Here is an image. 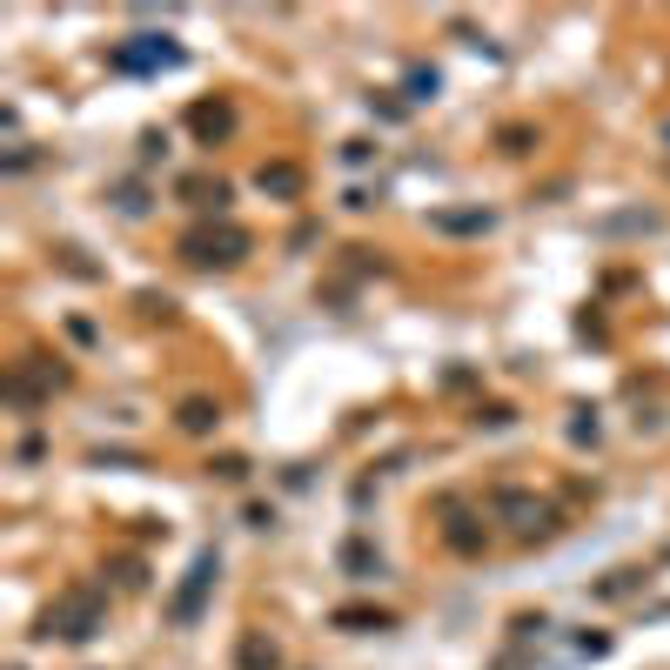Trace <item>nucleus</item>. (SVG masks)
Returning <instances> with one entry per match:
<instances>
[{"label": "nucleus", "instance_id": "nucleus-20", "mask_svg": "<svg viewBox=\"0 0 670 670\" xmlns=\"http://www.w3.org/2000/svg\"><path fill=\"white\" fill-rule=\"evenodd\" d=\"M496 148H503V155H530V148H536V128L510 121V128H496Z\"/></svg>", "mask_w": 670, "mask_h": 670}, {"label": "nucleus", "instance_id": "nucleus-22", "mask_svg": "<svg viewBox=\"0 0 670 670\" xmlns=\"http://www.w3.org/2000/svg\"><path fill=\"white\" fill-rule=\"evenodd\" d=\"M134 309L148 315V322H175V295H155V289H141V295H134Z\"/></svg>", "mask_w": 670, "mask_h": 670}, {"label": "nucleus", "instance_id": "nucleus-6", "mask_svg": "<svg viewBox=\"0 0 670 670\" xmlns=\"http://www.w3.org/2000/svg\"><path fill=\"white\" fill-rule=\"evenodd\" d=\"M490 510L516 516V536H523V543H536V536H557V530H563V516L550 510V503L523 496V490H496V496H490Z\"/></svg>", "mask_w": 670, "mask_h": 670}, {"label": "nucleus", "instance_id": "nucleus-5", "mask_svg": "<svg viewBox=\"0 0 670 670\" xmlns=\"http://www.w3.org/2000/svg\"><path fill=\"white\" fill-rule=\"evenodd\" d=\"M54 389H67V369L47 362V356H27L21 369L7 376V402H14V409H34V402H47Z\"/></svg>", "mask_w": 670, "mask_h": 670}, {"label": "nucleus", "instance_id": "nucleus-9", "mask_svg": "<svg viewBox=\"0 0 670 670\" xmlns=\"http://www.w3.org/2000/svg\"><path fill=\"white\" fill-rule=\"evenodd\" d=\"M188 134H195L201 148L228 141V134H235V108H228V101H195V108H188Z\"/></svg>", "mask_w": 670, "mask_h": 670}, {"label": "nucleus", "instance_id": "nucleus-11", "mask_svg": "<svg viewBox=\"0 0 670 670\" xmlns=\"http://www.w3.org/2000/svg\"><path fill=\"white\" fill-rule=\"evenodd\" d=\"M175 429L181 436H215V429H222V402L215 396H188L175 409Z\"/></svg>", "mask_w": 670, "mask_h": 670}, {"label": "nucleus", "instance_id": "nucleus-31", "mask_svg": "<svg viewBox=\"0 0 670 670\" xmlns=\"http://www.w3.org/2000/svg\"><path fill=\"white\" fill-rule=\"evenodd\" d=\"M155 155H168V134L148 128V134H141V161H155Z\"/></svg>", "mask_w": 670, "mask_h": 670}, {"label": "nucleus", "instance_id": "nucleus-10", "mask_svg": "<svg viewBox=\"0 0 670 670\" xmlns=\"http://www.w3.org/2000/svg\"><path fill=\"white\" fill-rule=\"evenodd\" d=\"M255 188H262L268 201H302L309 175H302L295 161H262V168H255Z\"/></svg>", "mask_w": 670, "mask_h": 670}, {"label": "nucleus", "instance_id": "nucleus-21", "mask_svg": "<svg viewBox=\"0 0 670 670\" xmlns=\"http://www.w3.org/2000/svg\"><path fill=\"white\" fill-rule=\"evenodd\" d=\"M208 476H222V483H248V456L222 449V456H208Z\"/></svg>", "mask_w": 670, "mask_h": 670}, {"label": "nucleus", "instance_id": "nucleus-29", "mask_svg": "<svg viewBox=\"0 0 670 670\" xmlns=\"http://www.w3.org/2000/svg\"><path fill=\"white\" fill-rule=\"evenodd\" d=\"M369 114H376V121H402V114H409V101H389V94H369Z\"/></svg>", "mask_w": 670, "mask_h": 670}, {"label": "nucleus", "instance_id": "nucleus-16", "mask_svg": "<svg viewBox=\"0 0 670 670\" xmlns=\"http://www.w3.org/2000/svg\"><path fill=\"white\" fill-rule=\"evenodd\" d=\"M603 235H657V228H664V215H657V208H624V215H603Z\"/></svg>", "mask_w": 670, "mask_h": 670}, {"label": "nucleus", "instance_id": "nucleus-7", "mask_svg": "<svg viewBox=\"0 0 670 670\" xmlns=\"http://www.w3.org/2000/svg\"><path fill=\"white\" fill-rule=\"evenodd\" d=\"M335 570H342L349 583H376L382 577V550L369 543V536H342V543H335Z\"/></svg>", "mask_w": 670, "mask_h": 670}, {"label": "nucleus", "instance_id": "nucleus-12", "mask_svg": "<svg viewBox=\"0 0 670 670\" xmlns=\"http://www.w3.org/2000/svg\"><path fill=\"white\" fill-rule=\"evenodd\" d=\"M175 195L195 201V208H208V215H222V208H228V181H222V175H215V181H208V175H181Z\"/></svg>", "mask_w": 670, "mask_h": 670}, {"label": "nucleus", "instance_id": "nucleus-17", "mask_svg": "<svg viewBox=\"0 0 670 670\" xmlns=\"http://www.w3.org/2000/svg\"><path fill=\"white\" fill-rule=\"evenodd\" d=\"M402 94H409V108H423V101H436V94H443V74H436V67H402Z\"/></svg>", "mask_w": 670, "mask_h": 670}, {"label": "nucleus", "instance_id": "nucleus-30", "mask_svg": "<svg viewBox=\"0 0 670 670\" xmlns=\"http://www.w3.org/2000/svg\"><path fill=\"white\" fill-rule=\"evenodd\" d=\"M34 161H41V155H34V148H27V141H14V155H7V175H27V168H34Z\"/></svg>", "mask_w": 670, "mask_h": 670}, {"label": "nucleus", "instance_id": "nucleus-2", "mask_svg": "<svg viewBox=\"0 0 670 670\" xmlns=\"http://www.w3.org/2000/svg\"><path fill=\"white\" fill-rule=\"evenodd\" d=\"M108 630V597L94 583H74L54 597V610L41 617V637H61V644H94Z\"/></svg>", "mask_w": 670, "mask_h": 670}, {"label": "nucleus", "instance_id": "nucleus-24", "mask_svg": "<svg viewBox=\"0 0 670 670\" xmlns=\"http://www.w3.org/2000/svg\"><path fill=\"white\" fill-rule=\"evenodd\" d=\"M637 583H644V570H610V577L597 583V597H630Z\"/></svg>", "mask_w": 670, "mask_h": 670}, {"label": "nucleus", "instance_id": "nucleus-27", "mask_svg": "<svg viewBox=\"0 0 670 670\" xmlns=\"http://www.w3.org/2000/svg\"><path fill=\"white\" fill-rule=\"evenodd\" d=\"M342 161H349V168H369V161H376V141H342Z\"/></svg>", "mask_w": 670, "mask_h": 670}, {"label": "nucleus", "instance_id": "nucleus-25", "mask_svg": "<svg viewBox=\"0 0 670 670\" xmlns=\"http://www.w3.org/2000/svg\"><path fill=\"white\" fill-rule=\"evenodd\" d=\"M88 463L94 469H141V456H128V449H94Z\"/></svg>", "mask_w": 670, "mask_h": 670}, {"label": "nucleus", "instance_id": "nucleus-3", "mask_svg": "<svg viewBox=\"0 0 670 670\" xmlns=\"http://www.w3.org/2000/svg\"><path fill=\"white\" fill-rule=\"evenodd\" d=\"M108 67L114 74H175V67H188V47L175 34H128L108 47Z\"/></svg>", "mask_w": 670, "mask_h": 670}, {"label": "nucleus", "instance_id": "nucleus-32", "mask_svg": "<svg viewBox=\"0 0 670 670\" xmlns=\"http://www.w3.org/2000/svg\"><path fill=\"white\" fill-rule=\"evenodd\" d=\"M577 650H583V657H610V637H603V630H597V637L583 630V637H577Z\"/></svg>", "mask_w": 670, "mask_h": 670}, {"label": "nucleus", "instance_id": "nucleus-13", "mask_svg": "<svg viewBox=\"0 0 670 670\" xmlns=\"http://www.w3.org/2000/svg\"><path fill=\"white\" fill-rule=\"evenodd\" d=\"M235 670H282V644L262 637V630H248L242 644H235Z\"/></svg>", "mask_w": 670, "mask_h": 670}, {"label": "nucleus", "instance_id": "nucleus-23", "mask_svg": "<svg viewBox=\"0 0 670 670\" xmlns=\"http://www.w3.org/2000/svg\"><path fill=\"white\" fill-rule=\"evenodd\" d=\"M510 423H516L510 402H476V429H510Z\"/></svg>", "mask_w": 670, "mask_h": 670}, {"label": "nucleus", "instance_id": "nucleus-18", "mask_svg": "<svg viewBox=\"0 0 670 670\" xmlns=\"http://www.w3.org/2000/svg\"><path fill=\"white\" fill-rule=\"evenodd\" d=\"M597 436H603L597 409H570V443H577V449H597Z\"/></svg>", "mask_w": 670, "mask_h": 670}, {"label": "nucleus", "instance_id": "nucleus-26", "mask_svg": "<svg viewBox=\"0 0 670 670\" xmlns=\"http://www.w3.org/2000/svg\"><path fill=\"white\" fill-rule=\"evenodd\" d=\"M54 255H61V268H67V275H81V282H94V275H101L94 262H81V248H54Z\"/></svg>", "mask_w": 670, "mask_h": 670}, {"label": "nucleus", "instance_id": "nucleus-4", "mask_svg": "<svg viewBox=\"0 0 670 670\" xmlns=\"http://www.w3.org/2000/svg\"><path fill=\"white\" fill-rule=\"evenodd\" d=\"M215 577H222V557L215 550H195V563H188V577H181V590L168 597V624L188 630L208 610V597H215Z\"/></svg>", "mask_w": 670, "mask_h": 670}, {"label": "nucleus", "instance_id": "nucleus-8", "mask_svg": "<svg viewBox=\"0 0 670 670\" xmlns=\"http://www.w3.org/2000/svg\"><path fill=\"white\" fill-rule=\"evenodd\" d=\"M429 228H436V235L469 242V235H490V228H496V208H483V201H476V208H436V215H429Z\"/></svg>", "mask_w": 670, "mask_h": 670}, {"label": "nucleus", "instance_id": "nucleus-28", "mask_svg": "<svg viewBox=\"0 0 670 670\" xmlns=\"http://www.w3.org/2000/svg\"><path fill=\"white\" fill-rule=\"evenodd\" d=\"M242 523H248V530H275V503H248Z\"/></svg>", "mask_w": 670, "mask_h": 670}, {"label": "nucleus", "instance_id": "nucleus-35", "mask_svg": "<svg viewBox=\"0 0 670 670\" xmlns=\"http://www.w3.org/2000/svg\"><path fill=\"white\" fill-rule=\"evenodd\" d=\"M664 617H670V610H664Z\"/></svg>", "mask_w": 670, "mask_h": 670}, {"label": "nucleus", "instance_id": "nucleus-1", "mask_svg": "<svg viewBox=\"0 0 670 670\" xmlns=\"http://www.w3.org/2000/svg\"><path fill=\"white\" fill-rule=\"evenodd\" d=\"M175 255L188 268H242L248 255H255V235H248L242 222H228V215H201L195 228H181Z\"/></svg>", "mask_w": 670, "mask_h": 670}, {"label": "nucleus", "instance_id": "nucleus-33", "mask_svg": "<svg viewBox=\"0 0 670 670\" xmlns=\"http://www.w3.org/2000/svg\"><path fill=\"white\" fill-rule=\"evenodd\" d=\"M577 335H583V342H603V315L583 309V315H577Z\"/></svg>", "mask_w": 670, "mask_h": 670}, {"label": "nucleus", "instance_id": "nucleus-15", "mask_svg": "<svg viewBox=\"0 0 670 670\" xmlns=\"http://www.w3.org/2000/svg\"><path fill=\"white\" fill-rule=\"evenodd\" d=\"M443 510H449L443 543L456 550V557H476V550H483V530H476V516H469V510H456V503H443Z\"/></svg>", "mask_w": 670, "mask_h": 670}, {"label": "nucleus", "instance_id": "nucleus-34", "mask_svg": "<svg viewBox=\"0 0 670 670\" xmlns=\"http://www.w3.org/2000/svg\"><path fill=\"white\" fill-rule=\"evenodd\" d=\"M664 141H670V121H664Z\"/></svg>", "mask_w": 670, "mask_h": 670}, {"label": "nucleus", "instance_id": "nucleus-19", "mask_svg": "<svg viewBox=\"0 0 670 670\" xmlns=\"http://www.w3.org/2000/svg\"><path fill=\"white\" fill-rule=\"evenodd\" d=\"M114 208H121L128 222H141V215H148V188H141V181H121V188H114Z\"/></svg>", "mask_w": 670, "mask_h": 670}, {"label": "nucleus", "instance_id": "nucleus-14", "mask_svg": "<svg viewBox=\"0 0 670 670\" xmlns=\"http://www.w3.org/2000/svg\"><path fill=\"white\" fill-rule=\"evenodd\" d=\"M329 624L349 630V637H369V630H396V617H389V610H369V603H342Z\"/></svg>", "mask_w": 670, "mask_h": 670}]
</instances>
